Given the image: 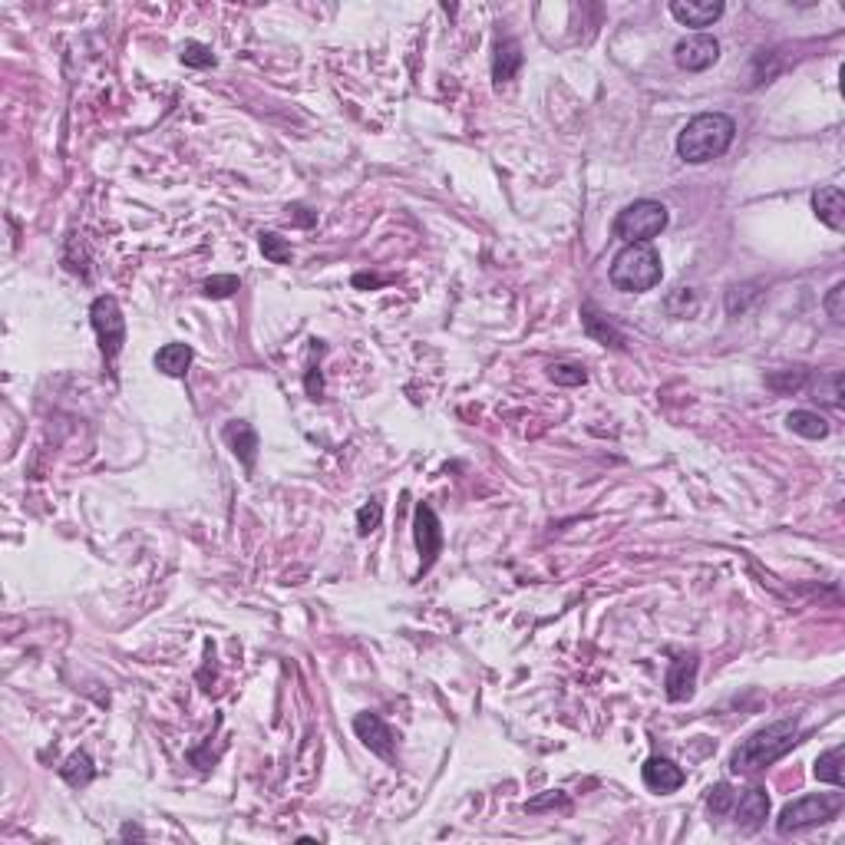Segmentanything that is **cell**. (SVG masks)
<instances>
[{"label": "cell", "mask_w": 845, "mask_h": 845, "mask_svg": "<svg viewBox=\"0 0 845 845\" xmlns=\"http://www.w3.org/2000/svg\"><path fill=\"white\" fill-rule=\"evenodd\" d=\"M796 736H799V720L796 717L770 723V726L746 736L744 744L730 753V770L734 773H760L766 766H773L776 760H783L799 744Z\"/></svg>", "instance_id": "1"}, {"label": "cell", "mask_w": 845, "mask_h": 845, "mask_svg": "<svg viewBox=\"0 0 845 845\" xmlns=\"http://www.w3.org/2000/svg\"><path fill=\"white\" fill-rule=\"evenodd\" d=\"M736 136V123L723 112H700L683 126L677 136V155L683 163L700 165L710 159H720Z\"/></svg>", "instance_id": "2"}, {"label": "cell", "mask_w": 845, "mask_h": 845, "mask_svg": "<svg viewBox=\"0 0 845 845\" xmlns=\"http://www.w3.org/2000/svg\"><path fill=\"white\" fill-rule=\"evenodd\" d=\"M612 285L628 295H641L651 291L661 281V255L651 248V242H638V245H624V251L614 258L612 265Z\"/></svg>", "instance_id": "3"}, {"label": "cell", "mask_w": 845, "mask_h": 845, "mask_svg": "<svg viewBox=\"0 0 845 845\" xmlns=\"http://www.w3.org/2000/svg\"><path fill=\"white\" fill-rule=\"evenodd\" d=\"M839 813H842V793H813L786 805L783 813H779L776 829H779V835L803 832L809 825L829 823V819H835Z\"/></svg>", "instance_id": "4"}, {"label": "cell", "mask_w": 845, "mask_h": 845, "mask_svg": "<svg viewBox=\"0 0 845 845\" xmlns=\"http://www.w3.org/2000/svg\"><path fill=\"white\" fill-rule=\"evenodd\" d=\"M667 228V208L654 198H641V202H631L624 212H618L614 218V234L628 242V245H638V242H651Z\"/></svg>", "instance_id": "5"}, {"label": "cell", "mask_w": 845, "mask_h": 845, "mask_svg": "<svg viewBox=\"0 0 845 845\" xmlns=\"http://www.w3.org/2000/svg\"><path fill=\"white\" fill-rule=\"evenodd\" d=\"M90 321H92L96 337H100L102 354H106V360L112 364L126 344V317H123V311H119V304H116V297H110V295L96 297L90 307Z\"/></svg>", "instance_id": "6"}, {"label": "cell", "mask_w": 845, "mask_h": 845, "mask_svg": "<svg viewBox=\"0 0 845 845\" xmlns=\"http://www.w3.org/2000/svg\"><path fill=\"white\" fill-rule=\"evenodd\" d=\"M717 60H720V43H717V37H710V33L683 37V40L673 47V63L687 73L710 70Z\"/></svg>", "instance_id": "7"}, {"label": "cell", "mask_w": 845, "mask_h": 845, "mask_svg": "<svg viewBox=\"0 0 845 845\" xmlns=\"http://www.w3.org/2000/svg\"><path fill=\"white\" fill-rule=\"evenodd\" d=\"M354 734L360 736V744L367 746L370 753H377L387 763H397V736L387 723L380 720L377 713H360L354 717Z\"/></svg>", "instance_id": "8"}, {"label": "cell", "mask_w": 845, "mask_h": 845, "mask_svg": "<svg viewBox=\"0 0 845 845\" xmlns=\"http://www.w3.org/2000/svg\"><path fill=\"white\" fill-rule=\"evenodd\" d=\"M417 545H419V559H423V571L433 568L439 549H443V529H439L436 512L423 506H417Z\"/></svg>", "instance_id": "9"}, {"label": "cell", "mask_w": 845, "mask_h": 845, "mask_svg": "<svg viewBox=\"0 0 845 845\" xmlns=\"http://www.w3.org/2000/svg\"><path fill=\"white\" fill-rule=\"evenodd\" d=\"M641 776H644V786L654 789V793H673V789H681V786L687 783L683 770L673 763V760H667V756H651V760L644 763Z\"/></svg>", "instance_id": "10"}, {"label": "cell", "mask_w": 845, "mask_h": 845, "mask_svg": "<svg viewBox=\"0 0 845 845\" xmlns=\"http://www.w3.org/2000/svg\"><path fill=\"white\" fill-rule=\"evenodd\" d=\"M734 815H736V825H740L744 832H756V829L766 823V815H770V796H766L760 786L746 789L734 803Z\"/></svg>", "instance_id": "11"}, {"label": "cell", "mask_w": 845, "mask_h": 845, "mask_svg": "<svg viewBox=\"0 0 845 845\" xmlns=\"http://www.w3.org/2000/svg\"><path fill=\"white\" fill-rule=\"evenodd\" d=\"M224 443L232 446V453L238 459H242V466L251 472L255 469V459H258V433L251 423H245V419H232V423H224L222 429Z\"/></svg>", "instance_id": "12"}, {"label": "cell", "mask_w": 845, "mask_h": 845, "mask_svg": "<svg viewBox=\"0 0 845 845\" xmlns=\"http://www.w3.org/2000/svg\"><path fill=\"white\" fill-rule=\"evenodd\" d=\"M671 13L683 27H710L723 17V4L720 0H673Z\"/></svg>", "instance_id": "13"}, {"label": "cell", "mask_w": 845, "mask_h": 845, "mask_svg": "<svg viewBox=\"0 0 845 845\" xmlns=\"http://www.w3.org/2000/svg\"><path fill=\"white\" fill-rule=\"evenodd\" d=\"M813 208L819 222H825L832 232H845V195L839 185H825L813 192Z\"/></svg>", "instance_id": "14"}, {"label": "cell", "mask_w": 845, "mask_h": 845, "mask_svg": "<svg viewBox=\"0 0 845 845\" xmlns=\"http://www.w3.org/2000/svg\"><path fill=\"white\" fill-rule=\"evenodd\" d=\"M693 687H697V657H677L667 671V700L681 703L691 700Z\"/></svg>", "instance_id": "15"}, {"label": "cell", "mask_w": 845, "mask_h": 845, "mask_svg": "<svg viewBox=\"0 0 845 845\" xmlns=\"http://www.w3.org/2000/svg\"><path fill=\"white\" fill-rule=\"evenodd\" d=\"M192 347L189 344H165L155 354V370H163L165 377H185L192 367Z\"/></svg>", "instance_id": "16"}, {"label": "cell", "mask_w": 845, "mask_h": 845, "mask_svg": "<svg viewBox=\"0 0 845 845\" xmlns=\"http://www.w3.org/2000/svg\"><path fill=\"white\" fill-rule=\"evenodd\" d=\"M522 66V50L515 40H499L496 43V63H492V76H496V83H506L515 76V70Z\"/></svg>", "instance_id": "17"}, {"label": "cell", "mask_w": 845, "mask_h": 845, "mask_svg": "<svg viewBox=\"0 0 845 845\" xmlns=\"http://www.w3.org/2000/svg\"><path fill=\"white\" fill-rule=\"evenodd\" d=\"M581 317H585V327H588V334L594 337V340H601L604 347H618V350H624V334L621 330H614L612 324H608V317L594 314V307L585 304L581 307Z\"/></svg>", "instance_id": "18"}, {"label": "cell", "mask_w": 845, "mask_h": 845, "mask_svg": "<svg viewBox=\"0 0 845 845\" xmlns=\"http://www.w3.org/2000/svg\"><path fill=\"white\" fill-rule=\"evenodd\" d=\"M842 756H845V750L842 746H832V750H825L819 760H815V779L819 783H829V786H835V789H842V783H845V773H842Z\"/></svg>", "instance_id": "19"}, {"label": "cell", "mask_w": 845, "mask_h": 845, "mask_svg": "<svg viewBox=\"0 0 845 845\" xmlns=\"http://www.w3.org/2000/svg\"><path fill=\"white\" fill-rule=\"evenodd\" d=\"M786 423H789L793 433H799V436H805V439L829 436V423H825L819 413H813V409H793V413L786 417Z\"/></svg>", "instance_id": "20"}, {"label": "cell", "mask_w": 845, "mask_h": 845, "mask_svg": "<svg viewBox=\"0 0 845 845\" xmlns=\"http://www.w3.org/2000/svg\"><path fill=\"white\" fill-rule=\"evenodd\" d=\"M60 776L73 786V789H80V786L92 783V776H96V766H92L90 753H73L70 760H66V763L60 766Z\"/></svg>", "instance_id": "21"}, {"label": "cell", "mask_w": 845, "mask_h": 845, "mask_svg": "<svg viewBox=\"0 0 845 845\" xmlns=\"http://www.w3.org/2000/svg\"><path fill=\"white\" fill-rule=\"evenodd\" d=\"M258 245H261V251H265V258L268 261H275V265H287L291 261V245H287L285 238L281 234H275V232H261L258 234Z\"/></svg>", "instance_id": "22"}, {"label": "cell", "mask_w": 845, "mask_h": 845, "mask_svg": "<svg viewBox=\"0 0 845 845\" xmlns=\"http://www.w3.org/2000/svg\"><path fill=\"white\" fill-rule=\"evenodd\" d=\"M734 803H736V793L730 789V783H717L710 789V796H707V805H710L713 815L734 813Z\"/></svg>", "instance_id": "23"}, {"label": "cell", "mask_w": 845, "mask_h": 845, "mask_svg": "<svg viewBox=\"0 0 845 845\" xmlns=\"http://www.w3.org/2000/svg\"><path fill=\"white\" fill-rule=\"evenodd\" d=\"M380 519H383V506H380V502H367L364 509L356 512V532H360V535L377 532L380 529Z\"/></svg>", "instance_id": "24"}, {"label": "cell", "mask_w": 845, "mask_h": 845, "mask_svg": "<svg viewBox=\"0 0 845 845\" xmlns=\"http://www.w3.org/2000/svg\"><path fill=\"white\" fill-rule=\"evenodd\" d=\"M238 287H242V281H238L234 275H215V277H208V281H205V295L218 297V301H222V297H232Z\"/></svg>", "instance_id": "25"}, {"label": "cell", "mask_w": 845, "mask_h": 845, "mask_svg": "<svg viewBox=\"0 0 845 845\" xmlns=\"http://www.w3.org/2000/svg\"><path fill=\"white\" fill-rule=\"evenodd\" d=\"M551 380L561 383V387H581L588 380V374L581 367H571V364H559V367H551Z\"/></svg>", "instance_id": "26"}, {"label": "cell", "mask_w": 845, "mask_h": 845, "mask_svg": "<svg viewBox=\"0 0 845 845\" xmlns=\"http://www.w3.org/2000/svg\"><path fill=\"white\" fill-rule=\"evenodd\" d=\"M845 281H839V285H832V291L825 295V311H829V317H832L835 324H842L845 321Z\"/></svg>", "instance_id": "27"}, {"label": "cell", "mask_w": 845, "mask_h": 845, "mask_svg": "<svg viewBox=\"0 0 845 845\" xmlns=\"http://www.w3.org/2000/svg\"><path fill=\"white\" fill-rule=\"evenodd\" d=\"M182 63L185 66H215V57H212L208 47H202V43H185Z\"/></svg>", "instance_id": "28"}, {"label": "cell", "mask_w": 845, "mask_h": 845, "mask_svg": "<svg viewBox=\"0 0 845 845\" xmlns=\"http://www.w3.org/2000/svg\"><path fill=\"white\" fill-rule=\"evenodd\" d=\"M819 393H823L825 403L832 407H842V374H829V377L819 383Z\"/></svg>", "instance_id": "29"}, {"label": "cell", "mask_w": 845, "mask_h": 845, "mask_svg": "<svg viewBox=\"0 0 845 845\" xmlns=\"http://www.w3.org/2000/svg\"><path fill=\"white\" fill-rule=\"evenodd\" d=\"M304 387H307V397H311V400H317V397H321V390H324V383H321V374H314V367H311V374H307Z\"/></svg>", "instance_id": "30"}, {"label": "cell", "mask_w": 845, "mask_h": 845, "mask_svg": "<svg viewBox=\"0 0 845 845\" xmlns=\"http://www.w3.org/2000/svg\"><path fill=\"white\" fill-rule=\"evenodd\" d=\"M123 839H145V832L139 825H123Z\"/></svg>", "instance_id": "31"}, {"label": "cell", "mask_w": 845, "mask_h": 845, "mask_svg": "<svg viewBox=\"0 0 845 845\" xmlns=\"http://www.w3.org/2000/svg\"><path fill=\"white\" fill-rule=\"evenodd\" d=\"M287 212H307V208L295 205V208H287ZM297 222H301V224H314V215H297Z\"/></svg>", "instance_id": "32"}]
</instances>
